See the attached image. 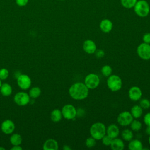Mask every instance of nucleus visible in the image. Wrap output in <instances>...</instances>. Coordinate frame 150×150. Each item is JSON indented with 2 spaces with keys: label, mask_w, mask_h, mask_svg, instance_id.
I'll return each instance as SVG.
<instances>
[{
  "label": "nucleus",
  "mask_w": 150,
  "mask_h": 150,
  "mask_svg": "<svg viewBox=\"0 0 150 150\" xmlns=\"http://www.w3.org/2000/svg\"><path fill=\"white\" fill-rule=\"evenodd\" d=\"M148 142H149V144H150V135H149V138H148Z\"/></svg>",
  "instance_id": "obj_40"
},
{
  "label": "nucleus",
  "mask_w": 150,
  "mask_h": 150,
  "mask_svg": "<svg viewBox=\"0 0 150 150\" xmlns=\"http://www.w3.org/2000/svg\"><path fill=\"white\" fill-rule=\"evenodd\" d=\"M41 94V90L38 87H32L29 92V95L30 97L32 98H38Z\"/></svg>",
  "instance_id": "obj_25"
},
{
  "label": "nucleus",
  "mask_w": 150,
  "mask_h": 150,
  "mask_svg": "<svg viewBox=\"0 0 150 150\" xmlns=\"http://www.w3.org/2000/svg\"><path fill=\"white\" fill-rule=\"evenodd\" d=\"M22 148L20 145H13V147L11 148V150H22Z\"/></svg>",
  "instance_id": "obj_36"
},
{
  "label": "nucleus",
  "mask_w": 150,
  "mask_h": 150,
  "mask_svg": "<svg viewBox=\"0 0 150 150\" xmlns=\"http://www.w3.org/2000/svg\"><path fill=\"white\" fill-rule=\"evenodd\" d=\"M145 133L148 135H150V126H147L145 129Z\"/></svg>",
  "instance_id": "obj_37"
},
{
  "label": "nucleus",
  "mask_w": 150,
  "mask_h": 150,
  "mask_svg": "<svg viewBox=\"0 0 150 150\" xmlns=\"http://www.w3.org/2000/svg\"><path fill=\"white\" fill-rule=\"evenodd\" d=\"M32 81L29 76L26 74H21L17 77L18 86L22 90H27L31 86Z\"/></svg>",
  "instance_id": "obj_10"
},
{
  "label": "nucleus",
  "mask_w": 150,
  "mask_h": 150,
  "mask_svg": "<svg viewBox=\"0 0 150 150\" xmlns=\"http://www.w3.org/2000/svg\"><path fill=\"white\" fill-rule=\"evenodd\" d=\"M90 135L96 140H100L106 134V127L101 122H96L90 128Z\"/></svg>",
  "instance_id": "obj_2"
},
{
  "label": "nucleus",
  "mask_w": 150,
  "mask_h": 150,
  "mask_svg": "<svg viewBox=\"0 0 150 150\" xmlns=\"http://www.w3.org/2000/svg\"><path fill=\"white\" fill-rule=\"evenodd\" d=\"M59 144L57 141L53 138L47 139L43 144V149L44 150H57Z\"/></svg>",
  "instance_id": "obj_15"
},
{
  "label": "nucleus",
  "mask_w": 150,
  "mask_h": 150,
  "mask_svg": "<svg viewBox=\"0 0 150 150\" xmlns=\"http://www.w3.org/2000/svg\"><path fill=\"white\" fill-rule=\"evenodd\" d=\"M0 149H1V150H5V148H3V147H0Z\"/></svg>",
  "instance_id": "obj_39"
},
{
  "label": "nucleus",
  "mask_w": 150,
  "mask_h": 150,
  "mask_svg": "<svg viewBox=\"0 0 150 150\" xmlns=\"http://www.w3.org/2000/svg\"><path fill=\"white\" fill-rule=\"evenodd\" d=\"M63 149H64V150H70V149H71V148L69 147L68 145H64V146L63 147Z\"/></svg>",
  "instance_id": "obj_38"
},
{
  "label": "nucleus",
  "mask_w": 150,
  "mask_h": 150,
  "mask_svg": "<svg viewBox=\"0 0 150 150\" xmlns=\"http://www.w3.org/2000/svg\"><path fill=\"white\" fill-rule=\"evenodd\" d=\"M142 40L144 43L150 44V33H146L142 36Z\"/></svg>",
  "instance_id": "obj_34"
},
{
  "label": "nucleus",
  "mask_w": 150,
  "mask_h": 150,
  "mask_svg": "<svg viewBox=\"0 0 150 150\" xmlns=\"http://www.w3.org/2000/svg\"><path fill=\"white\" fill-rule=\"evenodd\" d=\"M143 120H144V124L146 126H150V112L145 114V115L144 116Z\"/></svg>",
  "instance_id": "obj_33"
},
{
  "label": "nucleus",
  "mask_w": 150,
  "mask_h": 150,
  "mask_svg": "<svg viewBox=\"0 0 150 150\" xmlns=\"http://www.w3.org/2000/svg\"><path fill=\"white\" fill-rule=\"evenodd\" d=\"M112 69L110 65L106 64L103 66L101 69V73L103 75V76L108 77L110 75L112 74Z\"/></svg>",
  "instance_id": "obj_26"
},
{
  "label": "nucleus",
  "mask_w": 150,
  "mask_h": 150,
  "mask_svg": "<svg viewBox=\"0 0 150 150\" xmlns=\"http://www.w3.org/2000/svg\"><path fill=\"white\" fill-rule=\"evenodd\" d=\"M100 28L102 32L108 33L112 30V23L109 19H103L100 23Z\"/></svg>",
  "instance_id": "obj_17"
},
{
  "label": "nucleus",
  "mask_w": 150,
  "mask_h": 150,
  "mask_svg": "<svg viewBox=\"0 0 150 150\" xmlns=\"http://www.w3.org/2000/svg\"><path fill=\"white\" fill-rule=\"evenodd\" d=\"M9 76V71L5 68L0 69V79L4 80L6 79Z\"/></svg>",
  "instance_id": "obj_30"
},
{
  "label": "nucleus",
  "mask_w": 150,
  "mask_h": 150,
  "mask_svg": "<svg viewBox=\"0 0 150 150\" xmlns=\"http://www.w3.org/2000/svg\"><path fill=\"white\" fill-rule=\"evenodd\" d=\"M83 49L87 54H94L97 50V46L93 40L87 39L83 42Z\"/></svg>",
  "instance_id": "obj_13"
},
{
  "label": "nucleus",
  "mask_w": 150,
  "mask_h": 150,
  "mask_svg": "<svg viewBox=\"0 0 150 150\" xmlns=\"http://www.w3.org/2000/svg\"><path fill=\"white\" fill-rule=\"evenodd\" d=\"M100 83L99 76L96 73H90L87 74L85 78L84 83L88 89H94L97 88Z\"/></svg>",
  "instance_id": "obj_5"
},
{
  "label": "nucleus",
  "mask_w": 150,
  "mask_h": 150,
  "mask_svg": "<svg viewBox=\"0 0 150 150\" xmlns=\"http://www.w3.org/2000/svg\"><path fill=\"white\" fill-rule=\"evenodd\" d=\"M142 95V91L138 86H132L128 90V97L132 101H137L139 100Z\"/></svg>",
  "instance_id": "obj_11"
},
{
  "label": "nucleus",
  "mask_w": 150,
  "mask_h": 150,
  "mask_svg": "<svg viewBox=\"0 0 150 150\" xmlns=\"http://www.w3.org/2000/svg\"><path fill=\"white\" fill-rule=\"evenodd\" d=\"M63 117L61 110L59 109L53 110L50 113V119L54 122H59Z\"/></svg>",
  "instance_id": "obj_21"
},
{
  "label": "nucleus",
  "mask_w": 150,
  "mask_h": 150,
  "mask_svg": "<svg viewBox=\"0 0 150 150\" xmlns=\"http://www.w3.org/2000/svg\"><path fill=\"white\" fill-rule=\"evenodd\" d=\"M110 146L112 150H122L125 147L123 140L118 137L112 139Z\"/></svg>",
  "instance_id": "obj_16"
},
{
  "label": "nucleus",
  "mask_w": 150,
  "mask_h": 150,
  "mask_svg": "<svg viewBox=\"0 0 150 150\" xmlns=\"http://www.w3.org/2000/svg\"><path fill=\"white\" fill-rule=\"evenodd\" d=\"M15 1L19 6H24L28 4L29 0H15Z\"/></svg>",
  "instance_id": "obj_35"
},
{
  "label": "nucleus",
  "mask_w": 150,
  "mask_h": 150,
  "mask_svg": "<svg viewBox=\"0 0 150 150\" xmlns=\"http://www.w3.org/2000/svg\"><path fill=\"white\" fill-rule=\"evenodd\" d=\"M137 0H121V4L125 8H131L134 6Z\"/></svg>",
  "instance_id": "obj_27"
},
{
  "label": "nucleus",
  "mask_w": 150,
  "mask_h": 150,
  "mask_svg": "<svg viewBox=\"0 0 150 150\" xmlns=\"http://www.w3.org/2000/svg\"><path fill=\"white\" fill-rule=\"evenodd\" d=\"M107 85L111 91L116 92L121 88L122 81L121 77L118 75L111 74L107 77Z\"/></svg>",
  "instance_id": "obj_3"
},
{
  "label": "nucleus",
  "mask_w": 150,
  "mask_h": 150,
  "mask_svg": "<svg viewBox=\"0 0 150 150\" xmlns=\"http://www.w3.org/2000/svg\"><path fill=\"white\" fill-rule=\"evenodd\" d=\"M130 112L134 118L138 119L142 116L143 113V109L139 105H134L131 108Z\"/></svg>",
  "instance_id": "obj_19"
},
{
  "label": "nucleus",
  "mask_w": 150,
  "mask_h": 150,
  "mask_svg": "<svg viewBox=\"0 0 150 150\" xmlns=\"http://www.w3.org/2000/svg\"><path fill=\"white\" fill-rule=\"evenodd\" d=\"M63 117L66 120H71L74 119L77 116V109L72 104H66L62 108Z\"/></svg>",
  "instance_id": "obj_6"
},
{
  "label": "nucleus",
  "mask_w": 150,
  "mask_h": 150,
  "mask_svg": "<svg viewBox=\"0 0 150 150\" xmlns=\"http://www.w3.org/2000/svg\"><path fill=\"white\" fill-rule=\"evenodd\" d=\"M94 54H95V56L97 58L100 59V58H103L104 56L105 52L103 49H97Z\"/></svg>",
  "instance_id": "obj_32"
},
{
  "label": "nucleus",
  "mask_w": 150,
  "mask_h": 150,
  "mask_svg": "<svg viewBox=\"0 0 150 150\" xmlns=\"http://www.w3.org/2000/svg\"><path fill=\"white\" fill-rule=\"evenodd\" d=\"M15 128L14 122L11 120H6L4 121L1 126V129L5 134H10L13 132Z\"/></svg>",
  "instance_id": "obj_12"
},
{
  "label": "nucleus",
  "mask_w": 150,
  "mask_h": 150,
  "mask_svg": "<svg viewBox=\"0 0 150 150\" xmlns=\"http://www.w3.org/2000/svg\"><path fill=\"white\" fill-rule=\"evenodd\" d=\"M129 125L132 131H138L142 128V123L137 119L133 120Z\"/></svg>",
  "instance_id": "obj_24"
},
{
  "label": "nucleus",
  "mask_w": 150,
  "mask_h": 150,
  "mask_svg": "<svg viewBox=\"0 0 150 150\" xmlns=\"http://www.w3.org/2000/svg\"><path fill=\"white\" fill-rule=\"evenodd\" d=\"M121 137L123 140L125 141H129L134 137V134L132 130L129 129H125L121 132Z\"/></svg>",
  "instance_id": "obj_22"
},
{
  "label": "nucleus",
  "mask_w": 150,
  "mask_h": 150,
  "mask_svg": "<svg viewBox=\"0 0 150 150\" xmlns=\"http://www.w3.org/2000/svg\"><path fill=\"white\" fill-rule=\"evenodd\" d=\"M22 141V137L19 134H13L10 137V142L13 145H20Z\"/></svg>",
  "instance_id": "obj_23"
},
{
  "label": "nucleus",
  "mask_w": 150,
  "mask_h": 150,
  "mask_svg": "<svg viewBox=\"0 0 150 150\" xmlns=\"http://www.w3.org/2000/svg\"><path fill=\"white\" fill-rule=\"evenodd\" d=\"M134 11L137 15L140 17L146 16L149 12V5L145 1H139L134 5Z\"/></svg>",
  "instance_id": "obj_4"
},
{
  "label": "nucleus",
  "mask_w": 150,
  "mask_h": 150,
  "mask_svg": "<svg viewBox=\"0 0 150 150\" xmlns=\"http://www.w3.org/2000/svg\"><path fill=\"white\" fill-rule=\"evenodd\" d=\"M1 85H2V82H1V80L0 79V87H1Z\"/></svg>",
  "instance_id": "obj_41"
},
{
  "label": "nucleus",
  "mask_w": 150,
  "mask_h": 150,
  "mask_svg": "<svg viewBox=\"0 0 150 150\" xmlns=\"http://www.w3.org/2000/svg\"><path fill=\"white\" fill-rule=\"evenodd\" d=\"M89 89L84 83L77 82L73 84L69 89L70 96L75 100H82L88 95Z\"/></svg>",
  "instance_id": "obj_1"
},
{
  "label": "nucleus",
  "mask_w": 150,
  "mask_h": 150,
  "mask_svg": "<svg viewBox=\"0 0 150 150\" xmlns=\"http://www.w3.org/2000/svg\"><path fill=\"white\" fill-rule=\"evenodd\" d=\"M137 53L138 56L145 60L150 59V44L144 42L141 43L137 49Z\"/></svg>",
  "instance_id": "obj_7"
},
{
  "label": "nucleus",
  "mask_w": 150,
  "mask_h": 150,
  "mask_svg": "<svg viewBox=\"0 0 150 150\" xmlns=\"http://www.w3.org/2000/svg\"><path fill=\"white\" fill-rule=\"evenodd\" d=\"M112 138H111L110 137H109L108 135L105 134L102 138V143L105 146H110L111 144V142L112 141Z\"/></svg>",
  "instance_id": "obj_31"
},
{
  "label": "nucleus",
  "mask_w": 150,
  "mask_h": 150,
  "mask_svg": "<svg viewBox=\"0 0 150 150\" xmlns=\"http://www.w3.org/2000/svg\"><path fill=\"white\" fill-rule=\"evenodd\" d=\"M15 103L20 106H25L30 102V96L26 92L20 91L17 93L14 96Z\"/></svg>",
  "instance_id": "obj_9"
},
{
  "label": "nucleus",
  "mask_w": 150,
  "mask_h": 150,
  "mask_svg": "<svg viewBox=\"0 0 150 150\" xmlns=\"http://www.w3.org/2000/svg\"><path fill=\"white\" fill-rule=\"evenodd\" d=\"M106 134L112 139L117 138L120 134V129L117 125L110 124L106 128Z\"/></svg>",
  "instance_id": "obj_14"
},
{
  "label": "nucleus",
  "mask_w": 150,
  "mask_h": 150,
  "mask_svg": "<svg viewBox=\"0 0 150 150\" xmlns=\"http://www.w3.org/2000/svg\"><path fill=\"white\" fill-rule=\"evenodd\" d=\"M85 144L86 146L89 148H93L96 145V139L91 136L86 139L85 141Z\"/></svg>",
  "instance_id": "obj_28"
},
{
  "label": "nucleus",
  "mask_w": 150,
  "mask_h": 150,
  "mask_svg": "<svg viewBox=\"0 0 150 150\" xmlns=\"http://www.w3.org/2000/svg\"><path fill=\"white\" fill-rule=\"evenodd\" d=\"M128 148L130 150H142L143 149V145L139 139H132L129 141Z\"/></svg>",
  "instance_id": "obj_18"
},
{
  "label": "nucleus",
  "mask_w": 150,
  "mask_h": 150,
  "mask_svg": "<svg viewBox=\"0 0 150 150\" xmlns=\"http://www.w3.org/2000/svg\"><path fill=\"white\" fill-rule=\"evenodd\" d=\"M139 105L143 110L148 109L150 107V101L147 98H142L141 100Z\"/></svg>",
  "instance_id": "obj_29"
},
{
  "label": "nucleus",
  "mask_w": 150,
  "mask_h": 150,
  "mask_svg": "<svg viewBox=\"0 0 150 150\" xmlns=\"http://www.w3.org/2000/svg\"><path fill=\"white\" fill-rule=\"evenodd\" d=\"M133 120L134 118L131 112L128 111H124L120 112L117 118L118 124L123 127L129 125Z\"/></svg>",
  "instance_id": "obj_8"
},
{
  "label": "nucleus",
  "mask_w": 150,
  "mask_h": 150,
  "mask_svg": "<svg viewBox=\"0 0 150 150\" xmlns=\"http://www.w3.org/2000/svg\"><path fill=\"white\" fill-rule=\"evenodd\" d=\"M0 91L2 96L7 97L12 94V88L9 84L5 83L2 84L0 87Z\"/></svg>",
  "instance_id": "obj_20"
}]
</instances>
